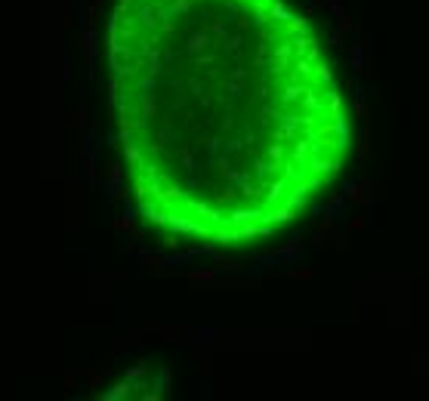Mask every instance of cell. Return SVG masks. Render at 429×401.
<instances>
[{
    "label": "cell",
    "mask_w": 429,
    "mask_h": 401,
    "mask_svg": "<svg viewBox=\"0 0 429 401\" xmlns=\"http://www.w3.org/2000/svg\"><path fill=\"white\" fill-rule=\"evenodd\" d=\"M108 68L130 188L173 238H272L346 164L337 68L287 0H118Z\"/></svg>",
    "instance_id": "1"
}]
</instances>
